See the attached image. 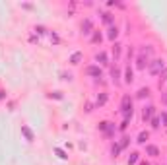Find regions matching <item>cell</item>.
<instances>
[{
    "instance_id": "cell-5",
    "label": "cell",
    "mask_w": 167,
    "mask_h": 165,
    "mask_svg": "<svg viewBox=\"0 0 167 165\" xmlns=\"http://www.w3.org/2000/svg\"><path fill=\"white\" fill-rule=\"evenodd\" d=\"M80 29H82V35H91L93 31H95V29H93V22H91L90 18H86V20L82 22Z\"/></svg>"
},
{
    "instance_id": "cell-25",
    "label": "cell",
    "mask_w": 167,
    "mask_h": 165,
    "mask_svg": "<svg viewBox=\"0 0 167 165\" xmlns=\"http://www.w3.org/2000/svg\"><path fill=\"white\" fill-rule=\"evenodd\" d=\"M49 37H51V43H53V45H59V43H60V37L56 35L55 31H51V33H49Z\"/></svg>"
},
{
    "instance_id": "cell-26",
    "label": "cell",
    "mask_w": 167,
    "mask_h": 165,
    "mask_svg": "<svg viewBox=\"0 0 167 165\" xmlns=\"http://www.w3.org/2000/svg\"><path fill=\"white\" fill-rule=\"evenodd\" d=\"M55 153H56L60 159H68V153H66L64 150H60V148H55Z\"/></svg>"
},
{
    "instance_id": "cell-4",
    "label": "cell",
    "mask_w": 167,
    "mask_h": 165,
    "mask_svg": "<svg viewBox=\"0 0 167 165\" xmlns=\"http://www.w3.org/2000/svg\"><path fill=\"white\" fill-rule=\"evenodd\" d=\"M86 76H90V78H101L103 76L101 66H99V64H90L86 68Z\"/></svg>"
},
{
    "instance_id": "cell-16",
    "label": "cell",
    "mask_w": 167,
    "mask_h": 165,
    "mask_svg": "<svg viewBox=\"0 0 167 165\" xmlns=\"http://www.w3.org/2000/svg\"><path fill=\"white\" fill-rule=\"evenodd\" d=\"M107 37L113 41V43L117 41V37H119V27H117V25H111V27H109V31H107Z\"/></svg>"
},
{
    "instance_id": "cell-36",
    "label": "cell",
    "mask_w": 167,
    "mask_h": 165,
    "mask_svg": "<svg viewBox=\"0 0 167 165\" xmlns=\"http://www.w3.org/2000/svg\"><path fill=\"white\" fill-rule=\"evenodd\" d=\"M138 165H150V163H148V161H140Z\"/></svg>"
},
{
    "instance_id": "cell-27",
    "label": "cell",
    "mask_w": 167,
    "mask_h": 165,
    "mask_svg": "<svg viewBox=\"0 0 167 165\" xmlns=\"http://www.w3.org/2000/svg\"><path fill=\"white\" fill-rule=\"evenodd\" d=\"M33 31H35L37 35H45V33H47V27H45V25H35Z\"/></svg>"
},
{
    "instance_id": "cell-15",
    "label": "cell",
    "mask_w": 167,
    "mask_h": 165,
    "mask_svg": "<svg viewBox=\"0 0 167 165\" xmlns=\"http://www.w3.org/2000/svg\"><path fill=\"white\" fill-rule=\"evenodd\" d=\"M121 52H123V45L119 43V41H115V43H113V56H115V60L121 58Z\"/></svg>"
},
{
    "instance_id": "cell-3",
    "label": "cell",
    "mask_w": 167,
    "mask_h": 165,
    "mask_svg": "<svg viewBox=\"0 0 167 165\" xmlns=\"http://www.w3.org/2000/svg\"><path fill=\"white\" fill-rule=\"evenodd\" d=\"M97 130L103 132L107 138H111V136L115 134V124H113V122H109V120H101V122L97 124Z\"/></svg>"
},
{
    "instance_id": "cell-22",
    "label": "cell",
    "mask_w": 167,
    "mask_h": 165,
    "mask_svg": "<svg viewBox=\"0 0 167 165\" xmlns=\"http://www.w3.org/2000/svg\"><path fill=\"white\" fill-rule=\"evenodd\" d=\"M150 124H152V128H154V130H158L159 126H161V122H159V117H152V120H150Z\"/></svg>"
},
{
    "instance_id": "cell-7",
    "label": "cell",
    "mask_w": 167,
    "mask_h": 165,
    "mask_svg": "<svg viewBox=\"0 0 167 165\" xmlns=\"http://www.w3.org/2000/svg\"><path fill=\"white\" fill-rule=\"evenodd\" d=\"M154 111H155L154 105H146V107L142 109V120L144 122H150V120H152V117H154Z\"/></svg>"
},
{
    "instance_id": "cell-20",
    "label": "cell",
    "mask_w": 167,
    "mask_h": 165,
    "mask_svg": "<svg viewBox=\"0 0 167 165\" xmlns=\"http://www.w3.org/2000/svg\"><path fill=\"white\" fill-rule=\"evenodd\" d=\"M91 43L93 45H99V43H101V33H99V31H93V33H91Z\"/></svg>"
},
{
    "instance_id": "cell-32",
    "label": "cell",
    "mask_w": 167,
    "mask_h": 165,
    "mask_svg": "<svg viewBox=\"0 0 167 165\" xmlns=\"http://www.w3.org/2000/svg\"><path fill=\"white\" fill-rule=\"evenodd\" d=\"M128 122H130V119H123V124L119 126V128H121V130H126V128H128Z\"/></svg>"
},
{
    "instance_id": "cell-12",
    "label": "cell",
    "mask_w": 167,
    "mask_h": 165,
    "mask_svg": "<svg viewBox=\"0 0 167 165\" xmlns=\"http://www.w3.org/2000/svg\"><path fill=\"white\" fill-rule=\"evenodd\" d=\"M22 134L25 136V140H27V142H33V140H35V134H33V130H31L29 126H25V124L22 126Z\"/></svg>"
},
{
    "instance_id": "cell-9",
    "label": "cell",
    "mask_w": 167,
    "mask_h": 165,
    "mask_svg": "<svg viewBox=\"0 0 167 165\" xmlns=\"http://www.w3.org/2000/svg\"><path fill=\"white\" fill-rule=\"evenodd\" d=\"M146 156L150 157H158L159 156V148L154 146V144H146Z\"/></svg>"
},
{
    "instance_id": "cell-18",
    "label": "cell",
    "mask_w": 167,
    "mask_h": 165,
    "mask_svg": "<svg viewBox=\"0 0 167 165\" xmlns=\"http://www.w3.org/2000/svg\"><path fill=\"white\" fill-rule=\"evenodd\" d=\"M146 140H150V132H148V130H142V132L138 134L136 142H138V144H146Z\"/></svg>"
},
{
    "instance_id": "cell-11",
    "label": "cell",
    "mask_w": 167,
    "mask_h": 165,
    "mask_svg": "<svg viewBox=\"0 0 167 165\" xmlns=\"http://www.w3.org/2000/svg\"><path fill=\"white\" fill-rule=\"evenodd\" d=\"M111 78H113L115 86H119V84H121V68L113 66V68H111Z\"/></svg>"
},
{
    "instance_id": "cell-19",
    "label": "cell",
    "mask_w": 167,
    "mask_h": 165,
    "mask_svg": "<svg viewBox=\"0 0 167 165\" xmlns=\"http://www.w3.org/2000/svg\"><path fill=\"white\" fill-rule=\"evenodd\" d=\"M138 159H140V153L138 152H132V153H130V156H128V165H136L138 163Z\"/></svg>"
},
{
    "instance_id": "cell-29",
    "label": "cell",
    "mask_w": 167,
    "mask_h": 165,
    "mask_svg": "<svg viewBox=\"0 0 167 165\" xmlns=\"http://www.w3.org/2000/svg\"><path fill=\"white\" fill-rule=\"evenodd\" d=\"M140 52H142V55H146V56H150V55L154 52V47H152V45H148V47H144V49L140 51Z\"/></svg>"
},
{
    "instance_id": "cell-33",
    "label": "cell",
    "mask_w": 167,
    "mask_h": 165,
    "mask_svg": "<svg viewBox=\"0 0 167 165\" xmlns=\"http://www.w3.org/2000/svg\"><path fill=\"white\" fill-rule=\"evenodd\" d=\"M60 80H72V74H66V72H60Z\"/></svg>"
},
{
    "instance_id": "cell-24",
    "label": "cell",
    "mask_w": 167,
    "mask_h": 165,
    "mask_svg": "<svg viewBox=\"0 0 167 165\" xmlns=\"http://www.w3.org/2000/svg\"><path fill=\"white\" fill-rule=\"evenodd\" d=\"M128 142H130V138H128V136H123V138H121V142H119L121 150H126V148H128Z\"/></svg>"
},
{
    "instance_id": "cell-21",
    "label": "cell",
    "mask_w": 167,
    "mask_h": 165,
    "mask_svg": "<svg viewBox=\"0 0 167 165\" xmlns=\"http://www.w3.org/2000/svg\"><path fill=\"white\" fill-rule=\"evenodd\" d=\"M148 95H150V89H148V88H142V89H138L136 97H138V99H144V97H148Z\"/></svg>"
},
{
    "instance_id": "cell-23",
    "label": "cell",
    "mask_w": 167,
    "mask_h": 165,
    "mask_svg": "<svg viewBox=\"0 0 167 165\" xmlns=\"http://www.w3.org/2000/svg\"><path fill=\"white\" fill-rule=\"evenodd\" d=\"M119 153H121V146H119V144H113V146H111V156L119 157Z\"/></svg>"
},
{
    "instance_id": "cell-28",
    "label": "cell",
    "mask_w": 167,
    "mask_h": 165,
    "mask_svg": "<svg viewBox=\"0 0 167 165\" xmlns=\"http://www.w3.org/2000/svg\"><path fill=\"white\" fill-rule=\"evenodd\" d=\"M165 82H167V66H165V70H163V72H161V74H159V88H161V86H163V84H165Z\"/></svg>"
},
{
    "instance_id": "cell-37",
    "label": "cell",
    "mask_w": 167,
    "mask_h": 165,
    "mask_svg": "<svg viewBox=\"0 0 167 165\" xmlns=\"http://www.w3.org/2000/svg\"><path fill=\"white\" fill-rule=\"evenodd\" d=\"M163 103H165V105H167V93H165V97H163Z\"/></svg>"
},
{
    "instance_id": "cell-34",
    "label": "cell",
    "mask_w": 167,
    "mask_h": 165,
    "mask_svg": "<svg viewBox=\"0 0 167 165\" xmlns=\"http://www.w3.org/2000/svg\"><path fill=\"white\" fill-rule=\"evenodd\" d=\"M91 111H93V105L87 103V105H86V113H91Z\"/></svg>"
},
{
    "instance_id": "cell-30",
    "label": "cell",
    "mask_w": 167,
    "mask_h": 165,
    "mask_svg": "<svg viewBox=\"0 0 167 165\" xmlns=\"http://www.w3.org/2000/svg\"><path fill=\"white\" fill-rule=\"evenodd\" d=\"M49 97L51 99H64V95H62L60 91H53V93H49Z\"/></svg>"
},
{
    "instance_id": "cell-6",
    "label": "cell",
    "mask_w": 167,
    "mask_h": 165,
    "mask_svg": "<svg viewBox=\"0 0 167 165\" xmlns=\"http://www.w3.org/2000/svg\"><path fill=\"white\" fill-rule=\"evenodd\" d=\"M148 64H150V56L138 52V56H136V68H138V70H146V66H148Z\"/></svg>"
},
{
    "instance_id": "cell-31",
    "label": "cell",
    "mask_w": 167,
    "mask_h": 165,
    "mask_svg": "<svg viewBox=\"0 0 167 165\" xmlns=\"http://www.w3.org/2000/svg\"><path fill=\"white\" fill-rule=\"evenodd\" d=\"M159 122H163V126H167V111H161V115H159Z\"/></svg>"
},
{
    "instance_id": "cell-8",
    "label": "cell",
    "mask_w": 167,
    "mask_h": 165,
    "mask_svg": "<svg viewBox=\"0 0 167 165\" xmlns=\"http://www.w3.org/2000/svg\"><path fill=\"white\" fill-rule=\"evenodd\" d=\"M107 101H109V93H107V91H101V93L97 95V99H95V107H97V109L105 107Z\"/></svg>"
},
{
    "instance_id": "cell-14",
    "label": "cell",
    "mask_w": 167,
    "mask_h": 165,
    "mask_svg": "<svg viewBox=\"0 0 167 165\" xmlns=\"http://www.w3.org/2000/svg\"><path fill=\"white\" fill-rule=\"evenodd\" d=\"M132 82H134V72H132V68H130V66H126V68H124V84H128V86H130Z\"/></svg>"
},
{
    "instance_id": "cell-35",
    "label": "cell",
    "mask_w": 167,
    "mask_h": 165,
    "mask_svg": "<svg viewBox=\"0 0 167 165\" xmlns=\"http://www.w3.org/2000/svg\"><path fill=\"white\" fill-rule=\"evenodd\" d=\"M0 99H6V91H2V89H0Z\"/></svg>"
},
{
    "instance_id": "cell-13",
    "label": "cell",
    "mask_w": 167,
    "mask_h": 165,
    "mask_svg": "<svg viewBox=\"0 0 167 165\" xmlns=\"http://www.w3.org/2000/svg\"><path fill=\"white\" fill-rule=\"evenodd\" d=\"M95 60L99 62L101 66H105V64H109V56H107V52H103V51H99L97 55H95Z\"/></svg>"
},
{
    "instance_id": "cell-2",
    "label": "cell",
    "mask_w": 167,
    "mask_h": 165,
    "mask_svg": "<svg viewBox=\"0 0 167 165\" xmlns=\"http://www.w3.org/2000/svg\"><path fill=\"white\" fill-rule=\"evenodd\" d=\"M163 70H165V60H163V58H154V60H150V64H148V74H150L152 78L159 76Z\"/></svg>"
},
{
    "instance_id": "cell-10",
    "label": "cell",
    "mask_w": 167,
    "mask_h": 165,
    "mask_svg": "<svg viewBox=\"0 0 167 165\" xmlns=\"http://www.w3.org/2000/svg\"><path fill=\"white\" fill-rule=\"evenodd\" d=\"M82 58H84V55H82L80 51H76V52H72V55H70L68 62H70L72 66H76V64H80V62H82Z\"/></svg>"
},
{
    "instance_id": "cell-1",
    "label": "cell",
    "mask_w": 167,
    "mask_h": 165,
    "mask_svg": "<svg viewBox=\"0 0 167 165\" xmlns=\"http://www.w3.org/2000/svg\"><path fill=\"white\" fill-rule=\"evenodd\" d=\"M121 113L124 119H132V113H134V101L130 95H123L121 99Z\"/></svg>"
},
{
    "instance_id": "cell-17",
    "label": "cell",
    "mask_w": 167,
    "mask_h": 165,
    "mask_svg": "<svg viewBox=\"0 0 167 165\" xmlns=\"http://www.w3.org/2000/svg\"><path fill=\"white\" fill-rule=\"evenodd\" d=\"M101 20L109 25V27H111L113 22H115V16H113V14H109V12H101Z\"/></svg>"
}]
</instances>
